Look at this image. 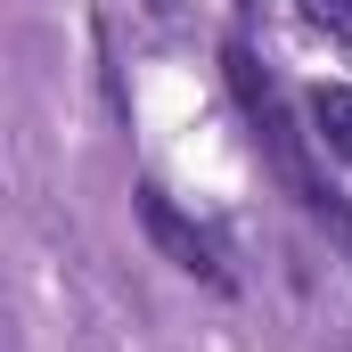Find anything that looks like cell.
I'll return each instance as SVG.
<instances>
[{
    "mask_svg": "<svg viewBox=\"0 0 352 352\" xmlns=\"http://www.w3.org/2000/svg\"><path fill=\"white\" fill-rule=\"evenodd\" d=\"M230 90H238V107H246V123H254V148L270 156V173H278V188L336 238V246H352V205L320 180V164H311V131L295 123V107H287V90L270 82L263 66H254V50H230Z\"/></svg>",
    "mask_w": 352,
    "mask_h": 352,
    "instance_id": "1",
    "label": "cell"
},
{
    "mask_svg": "<svg viewBox=\"0 0 352 352\" xmlns=\"http://www.w3.org/2000/svg\"><path fill=\"white\" fill-rule=\"evenodd\" d=\"M131 205H140V230H148V238H156V246H164L188 278H205L213 295H230V287H238V278H230V263H221V246H213V230H197V221L180 213L156 180H140V188H131Z\"/></svg>",
    "mask_w": 352,
    "mask_h": 352,
    "instance_id": "2",
    "label": "cell"
},
{
    "mask_svg": "<svg viewBox=\"0 0 352 352\" xmlns=\"http://www.w3.org/2000/svg\"><path fill=\"white\" fill-rule=\"evenodd\" d=\"M303 115H311V140H320L336 164H352V82H320L303 98Z\"/></svg>",
    "mask_w": 352,
    "mask_h": 352,
    "instance_id": "3",
    "label": "cell"
},
{
    "mask_svg": "<svg viewBox=\"0 0 352 352\" xmlns=\"http://www.w3.org/2000/svg\"><path fill=\"white\" fill-rule=\"evenodd\" d=\"M295 16H303L311 33H328L336 50H352V0H295Z\"/></svg>",
    "mask_w": 352,
    "mask_h": 352,
    "instance_id": "4",
    "label": "cell"
}]
</instances>
